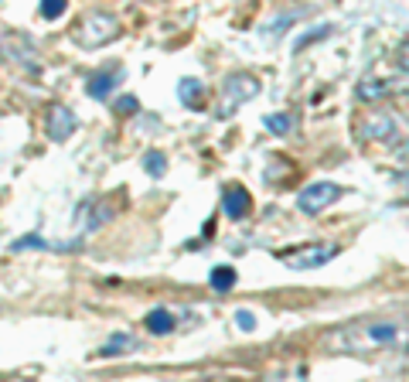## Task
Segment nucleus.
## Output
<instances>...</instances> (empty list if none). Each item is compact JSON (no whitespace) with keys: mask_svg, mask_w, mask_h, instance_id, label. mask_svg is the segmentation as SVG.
<instances>
[{"mask_svg":"<svg viewBox=\"0 0 409 382\" xmlns=\"http://www.w3.org/2000/svg\"><path fill=\"white\" fill-rule=\"evenodd\" d=\"M327 351L375 355V351H409V311L389 318H365L324 335Z\"/></svg>","mask_w":409,"mask_h":382,"instance_id":"obj_1","label":"nucleus"},{"mask_svg":"<svg viewBox=\"0 0 409 382\" xmlns=\"http://www.w3.org/2000/svg\"><path fill=\"white\" fill-rule=\"evenodd\" d=\"M113 38H120V21L113 14H85L76 24V42L82 48H103Z\"/></svg>","mask_w":409,"mask_h":382,"instance_id":"obj_2","label":"nucleus"},{"mask_svg":"<svg viewBox=\"0 0 409 382\" xmlns=\"http://www.w3.org/2000/svg\"><path fill=\"white\" fill-rule=\"evenodd\" d=\"M334 256H338L334 243H307V246H297V250H284L280 263L290 266V270H317Z\"/></svg>","mask_w":409,"mask_h":382,"instance_id":"obj_3","label":"nucleus"},{"mask_svg":"<svg viewBox=\"0 0 409 382\" xmlns=\"http://www.w3.org/2000/svg\"><path fill=\"white\" fill-rule=\"evenodd\" d=\"M338 198H341V188L334 181H317V184H307L297 195V209L304 215H317V212H324L327 205H334Z\"/></svg>","mask_w":409,"mask_h":382,"instance_id":"obj_4","label":"nucleus"},{"mask_svg":"<svg viewBox=\"0 0 409 382\" xmlns=\"http://www.w3.org/2000/svg\"><path fill=\"white\" fill-rule=\"evenodd\" d=\"M252 96H259V79H252V76H229L225 85H222V110H218V116L236 113L239 103L252 99Z\"/></svg>","mask_w":409,"mask_h":382,"instance_id":"obj_5","label":"nucleus"},{"mask_svg":"<svg viewBox=\"0 0 409 382\" xmlns=\"http://www.w3.org/2000/svg\"><path fill=\"white\" fill-rule=\"evenodd\" d=\"M403 133V123L392 116V113H382V110H375V113H368V120L362 123V137L368 140H385V144H396V137Z\"/></svg>","mask_w":409,"mask_h":382,"instance_id":"obj_6","label":"nucleus"},{"mask_svg":"<svg viewBox=\"0 0 409 382\" xmlns=\"http://www.w3.org/2000/svg\"><path fill=\"white\" fill-rule=\"evenodd\" d=\"M249 209H252V198H249V191H245L243 184H229V188L222 191V212L229 215L232 222L245 218Z\"/></svg>","mask_w":409,"mask_h":382,"instance_id":"obj_7","label":"nucleus"},{"mask_svg":"<svg viewBox=\"0 0 409 382\" xmlns=\"http://www.w3.org/2000/svg\"><path fill=\"white\" fill-rule=\"evenodd\" d=\"M123 79L120 69H103V72H96L92 79H89V85H85V92L92 96V99H106L113 89H116V83Z\"/></svg>","mask_w":409,"mask_h":382,"instance_id":"obj_8","label":"nucleus"},{"mask_svg":"<svg viewBox=\"0 0 409 382\" xmlns=\"http://www.w3.org/2000/svg\"><path fill=\"white\" fill-rule=\"evenodd\" d=\"M72 130H76L72 110H69V106H51V116H48V133H51V140H65Z\"/></svg>","mask_w":409,"mask_h":382,"instance_id":"obj_9","label":"nucleus"},{"mask_svg":"<svg viewBox=\"0 0 409 382\" xmlns=\"http://www.w3.org/2000/svg\"><path fill=\"white\" fill-rule=\"evenodd\" d=\"M177 99L191 110H204V83L202 79H181L177 83Z\"/></svg>","mask_w":409,"mask_h":382,"instance_id":"obj_10","label":"nucleus"},{"mask_svg":"<svg viewBox=\"0 0 409 382\" xmlns=\"http://www.w3.org/2000/svg\"><path fill=\"white\" fill-rule=\"evenodd\" d=\"M143 324H147V331H150V335H171L177 321H174V314H171L167 307H157V311H150V314H147V321H143Z\"/></svg>","mask_w":409,"mask_h":382,"instance_id":"obj_11","label":"nucleus"},{"mask_svg":"<svg viewBox=\"0 0 409 382\" xmlns=\"http://www.w3.org/2000/svg\"><path fill=\"white\" fill-rule=\"evenodd\" d=\"M236 270L232 266H215L211 270V290H218V294H225V290H232L236 287Z\"/></svg>","mask_w":409,"mask_h":382,"instance_id":"obj_12","label":"nucleus"},{"mask_svg":"<svg viewBox=\"0 0 409 382\" xmlns=\"http://www.w3.org/2000/svg\"><path fill=\"white\" fill-rule=\"evenodd\" d=\"M133 348H137V338H133V335H113V338L103 345V355L113 358V355H126V351H133Z\"/></svg>","mask_w":409,"mask_h":382,"instance_id":"obj_13","label":"nucleus"},{"mask_svg":"<svg viewBox=\"0 0 409 382\" xmlns=\"http://www.w3.org/2000/svg\"><path fill=\"white\" fill-rule=\"evenodd\" d=\"M263 123H266L270 133H277V137H286V133H293V127H297V120L286 116V113H273V116H266Z\"/></svg>","mask_w":409,"mask_h":382,"instance_id":"obj_14","label":"nucleus"},{"mask_svg":"<svg viewBox=\"0 0 409 382\" xmlns=\"http://www.w3.org/2000/svg\"><path fill=\"white\" fill-rule=\"evenodd\" d=\"M143 171H147L150 177H164V174H167V161H164L161 150H147V154H143Z\"/></svg>","mask_w":409,"mask_h":382,"instance_id":"obj_15","label":"nucleus"},{"mask_svg":"<svg viewBox=\"0 0 409 382\" xmlns=\"http://www.w3.org/2000/svg\"><path fill=\"white\" fill-rule=\"evenodd\" d=\"M10 250H14V253H24V250H51V243H48L44 236H21V239L10 243Z\"/></svg>","mask_w":409,"mask_h":382,"instance_id":"obj_16","label":"nucleus"},{"mask_svg":"<svg viewBox=\"0 0 409 382\" xmlns=\"http://www.w3.org/2000/svg\"><path fill=\"white\" fill-rule=\"evenodd\" d=\"M65 7H69V0H41V17L44 21H58L65 14Z\"/></svg>","mask_w":409,"mask_h":382,"instance_id":"obj_17","label":"nucleus"},{"mask_svg":"<svg viewBox=\"0 0 409 382\" xmlns=\"http://www.w3.org/2000/svg\"><path fill=\"white\" fill-rule=\"evenodd\" d=\"M113 110H116L120 116H133V113L140 110V103H137V96H120V99L113 103Z\"/></svg>","mask_w":409,"mask_h":382,"instance_id":"obj_18","label":"nucleus"},{"mask_svg":"<svg viewBox=\"0 0 409 382\" xmlns=\"http://www.w3.org/2000/svg\"><path fill=\"white\" fill-rule=\"evenodd\" d=\"M382 92H389L385 83H362L358 85V99H378Z\"/></svg>","mask_w":409,"mask_h":382,"instance_id":"obj_19","label":"nucleus"},{"mask_svg":"<svg viewBox=\"0 0 409 382\" xmlns=\"http://www.w3.org/2000/svg\"><path fill=\"white\" fill-rule=\"evenodd\" d=\"M324 35H331V28H317V31H307V35H304L300 42L293 44V51H304L307 44H311V42H317V38H324Z\"/></svg>","mask_w":409,"mask_h":382,"instance_id":"obj_20","label":"nucleus"},{"mask_svg":"<svg viewBox=\"0 0 409 382\" xmlns=\"http://www.w3.org/2000/svg\"><path fill=\"white\" fill-rule=\"evenodd\" d=\"M236 324H239L243 331H252V328H256V314H252V311H236Z\"/></svg>","mask_w":409,"mask_h":382,"instance_id":"obj_21","label":"nucleus"},{"mask_svg":"<svg viewBox=\"0 0 409 382\" xmlns=\"http://www.w3.org/2000/svg\"><path fill=\"white\" fill-rule=\"evenodd\" d=\"M396 65H399V69H403V72H409V42L403 44V48H399V51H396Z\"/></svg>","mask_w":409,"mask_h":382,"instance_id":"obj_22","label":"nucleus"}]
</instances>
